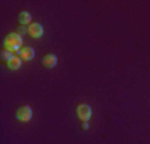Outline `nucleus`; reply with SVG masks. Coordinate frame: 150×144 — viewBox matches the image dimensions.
<instances>
[{
  "instance_id": "obj_8",
  "label": "nucleus",
  "mask_w": 150,
  "mask_h": 144,
  "mask_svg": "<svg viewBox=\"0 0 150 144\" xmlns=\"http://www.w3.org/2000/svg\"><path fill=\"white\" fill-rule=\"evenodd\" d=\"M6 66L8 67L9 69L16 71V69H19V68H20V66H22V59H20L19 56H16V55H13V57L9 60L8 63H7Z\"/></svg>"
},
{
  "instance_id": "obj_4",
  "label": "nucleus",
  "mask_w": 150,
  "mask_h": 144,
  "mask_svg": "<svg viewBox=\"0 0 150 144\" xmlns=\"http://www.w3.org/2000/svg\"><path fill=\"white\" fill-rule=\"evenodd\" d=\"M27 34L34 39H40L44 34V27L38 22H34L31 24H28L27 27Z\"/></svg>"
},
{
  "instance_id": "obj_9",
  "label": "nucleus",
  "mask_w": 150,
  "mask_h": 144,
  "mask_svg": "<svg viewBox=\"0 0 150 144\" xmlns=\"http://www.w3.org/2000/svg\"><path fill=\"white\" fill-rule=\"evenodd\" d=\"M12 57H13V55H12L11 51L6 50V48H1V51H0V59H1V62L7 64L9 60L12 59Z\"/></svg>"
},
{
  "instance_id": "obj_11",
  "label": "nucleus",
  "mask_w": 150,
  "mask_h": 144,
  "mask_svg": "<svg viewBox=\"0 0 150 144\" xmlns=\"http://www.w3.org/2000/svg\"><path fill=\"white\" fill-rule=\"evenodd\" d=\"M82 124H81V127L83 129H88V127H90V124H88V122H81Z\"/></svg>"
},
{
  "instance_id": "obj_1",
  "label": "nucleus",
  "mask_w": 150,
  "mask_h": 144,
  "mask_svg": "<svg viewBox=\"0 0 150 144\" xmlns=\"http://www.w3.org/2000/svg\"><path fill=\"white\" fill-rule=\"evenodd\" d=\"M22 47H23V36H20L19 34H16V32H9V34H7L6 36H4L3 48L11 51V52H13V51L18 52Z\"/></svg>"
},
{
  "instance_id": "obj_3",
  "label": "nucleus",
  "mask_w": 150,
  "mask_h": 144,
  "mask_svg": "<svg viewBox=\"0 0 150 144\" xmlns=\"http://www.w3.org/2000/svg\"><path fill=\"white\" fill-rule=\"evenodd\" d=\"M34 115V111H32V107L28 106V104H22L19 106L15 110V117L19 120V122H30Z\"/></svg>"
},
{
  "instance_id": "obj_6",
  "label": "nucleus",
  "mask_w": 150,
  "mask_h": 144,
  "mask_svg": "<svg viewBox=\"0 0 150 144\" xmlns=\"http://www.w3.org/2000/svg\"><path fill=\"white\" fill-rule=\"evenodd\" d=\"M18 56L22 60H25V62H30L35 57V50L31 45H25V47H22L18 51Z\"/></svg>"
},
{
  "instance_id": "obj_10",
  "label": "nucleus",
  "mask_w": 150,
  "mask_h": 144,
  "mask_svg": "<svg viewBox=\"0 0 150 144\" xmlns=\"http://www.w3.org/2000/svg\"><path fill=\"white\" fill-rule=\"evenodd\" d=\"M15 32H16V34H19V35H20V36H24V34H27V28H25L24 25L19 24L18 27H16Z\"/></svg>"
},
{
  "instance_id": "obj_2",
  "label": "nucleus",
  "mask_w": 150,
  "mask_h": 144,
  "mask_svg": "<svg viewBox=\"0 0 150 144\" xmlns=\"http://www.w3.org/2000/svg\"><path fill=\"white\" fill-rule=\"evenodd\" d=\"M75 115L81 122H88L93 116V110L88 103H79L75 106Z\"/></svg>"
},
{
  "instance_id": "obj_7",
  "label": "nucleus",
  "mask_w": 150,
  "mask_h": 144,
  "mask_svg": "<svg viewBox=\"0 0 150 144\" xmlns=\"http://www.w3.org/2000/svg\"><path fill=\"white\" fill-rule=\"evenodd\" d=\"M16 19H18L19 24H22V25L31 24V15H30V12H27V11H19Z\"/></svg>"
},
{
  "instance_id": "obj_5",
  "label": "nucleus",
  "mask_w": 150,
  "mask_h": 144,
  "mask_svg": "<svg viewBox=\"0 0 150 144\" xmlns=\"http://www.w3.org/2000/svg\"><path fill=\"white\" fill-rule=\"evenodd\" d=\"M56 64H58V56L52 52L44 53L40 57V66L44 68H54Z\"/></svg>"
}]
</instances>
